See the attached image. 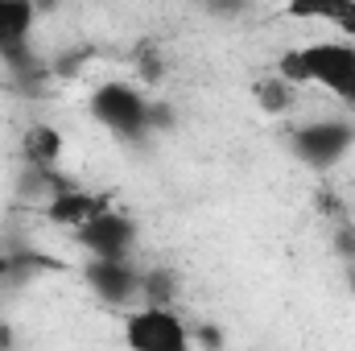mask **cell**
<instances>
[{
    "mask_svg": "<svg viewBox=\"0 0 355 351\" xmlns=\"http://www.w3.org/2000/svg\"><path fill=\"white\" fill-rule=\"evenodd\" d=\"M277 75H285L297 87H322L335 99L355 108V42L352 37H331V42H310L277 58Z\"/></svg>",
    "mask_w": 355,
    "mask_h": 351,
    "instance_id": "cell-1",
    "label": "cell"
},
{
    "mask_svg": "<svg viewBox=\"0 0 355 351\" xmlns=\"http://www.w3.org/2000/svg\"><path fill=\"white\" fill-rule=\"evenodd\" d=\"M87 108L91 116L120 141H141L153 128V103L132 83H103V87H95Z\"/></svg>",
    "mask_w": 355,
    "mask_h": 351,
    "instance_id": "cell-2",
    "label": "cell"
},
{
    "mask_svg": "<svg viewBox=\"0 0 355 351\" xmlns=\"http://www.w3.org/2000/svg\"><path fill=\"white\" fill-rule=\"evenodd\" d=\"M352 149H355V124H347V120H302L289 132V153L314 174L335 170Z\"/></svg>",
    "mask_w": 355,
    "mask_h": 351,
    "instance_id": "cell-3",
    "label": "cell"
},
{
    "mask_svg": "<svg viewBox=\"0 0 355 351\" xmlns=\"http://www.w3.org/2000/svg\"><path fill=\"white\" fill-rule=\"evenodd\" d=\"M124 343L132 351H186L194 343V331L178 314V306H149L141 302L124 318Z\"/></svg>",
    "mask_w": 355,
    "mask_h": 351,
    "instance_id": "cell-4",
    "label": "cell"
},
{
    "mask_svg": "<svg viewBox=\"0 0 355 351\" xmlns=\"http://www.w3.org/2000/svg\"><path fill=\"white\" fill-rule=\"evenodd\" d=\"M83 285L103 306H128L141 302V268L132 257H87L83 264Z\"/></svg>",
    "mask_w": 355,
    "mask_h": 351,
    "instance_id": "cell-5",
    "label": "cell"
},
{
    "mask_svg": "<svg viewBox=\"0 0 355 351\" xmlns=\"http://www.w3.org/2000/svg\"><path fill=\"white\" fill-rule=\"evenodd\" d=\"M71 236L87 257H132L137 248V223L116 207H103L87 223H79Z\"/></svg>",
    "mask_w": 355,
    "mask_h": 351,
    "instance_id": "cell-6",
    "label": "cell"
},
{
    "mask_svg": "<svg viewBox=\"0 0 355 351\" xmlns=\"http://www.w3.org/2000/svg\"><path fill=\"white\" fill-rule=\"evenodd\" d=\"M103 207H112V194H107V190H87V186L67 182V186H58V190L42 203V215H46L54 228L75 232L79 223H87L91 215H99Z\"/></svg>",
    "mask_w": 355,
    "mask_h": 351,
    "instance_id": "cell-7",
    "label": "cell"
},
{
    "mask_svg": "<svg viewBox=\"0 0 355 351\" xmlns=\"http://www.w3.org/2000/svg\"><path fill=\"white\" fill-rule=\"evenodd\" d=\"M33 21H37V0H0V58L8 62L29 58Z\"/></svg>",
    "mask_w": 355,
    "mask_h": 351,
    "instance_id": "cell-8",
    "label": "cell"
},
{
    "mask_svg": "<svg viewBox=\"0 0 355 351\" xmlns=\"http://www.w3.org/2000/svg\"><path fill=\"white\" fill-rule=\"evenodd\" d=\"M67 153V137L58 124L50 120H37L21 132V166H33V170H58Z\"/></svg>",
    "mask_w": 355,
    "mask_h": 351,
    "instance_id": "cell-9",
    "label": "cell"
},
{
    "mask_svg": "<svg viewBox=\"0 0 355 351\" xmlns=\"http://www.w3.org/2000/svg\"><path fill=\"white\" fill-rule=\"evenodd\" d=\"M285 17L335 25L343 37L355 42V0H285Z\"/></svg>",
    "mask_w": 355,
    "mask_h": 351,
    "instance_id": "cell-10",
    "label": "cell"
},
{
    "mask_svg": "<svg viewBox=\"0 0 355 351\" xmlns=\"http://www.w3.org/2000/svg\"><path fill=\"white\" fill-rule=\"evenodd\" d=\"M252 99H257V108L265 112V116H285L293 103H297V83H289L285 75H265V79H257L252 83Z\"/></svg>",
    "mask_w": 355,
    "mask_h": 351,
    "instance_id": "cell-11",
    "label": "cell"
},
{
    "mask_svg": "<svg viewBox=\"0 0 355 351\" xmlns=\"http://www.w3.org/2000/svg\"><path fill=\"white\" fill-rule=\"evenodd\" d=\"M141 302L149 306H178V273L166 264L141 268Z\"/></svg>",
    "mask_w": 355,
    "mask_h": 351,
    "instance_id": "cell-12",
    "label": "cell"
},
{
    "mask_svg": "<svg viewBox=\"0 0 355 351\" xmlns=\"http://www.w3.org/2000/svg\"><path fill=\"white\" fill-rule=\"evenodd\" d=\"M335 248H339V257H343V261H355V223H343V228H339Z\"/></svg>",
    "mask_w": 355,
    "mask_h": 351,
    "instance_id": "cell-13",
    "label": "cell"
},
{
    "mask_svg": "<svg viewBox=\"0 0 355 351\" xmlns=\"http://www.w3.org/2000/svg\"><path fill=\"white\" fill-rule=\"evenodd\" d=\"M347 285H352V293H355V261H347Z\"/></svg>",
    "mask_w": 355,
    "mask_h": 351,
    "instance_id": "cell-14",
    "label": "cell"
},
{
    "mask_svg": "<svg viewBox=\"0 0 355 351\" xmlns=\"http://www.w3.org/2000/svg\"><path fill=\"white\" fill-rule=\"evenodd\" d=\"M37 4H42V0H37Z\"/></svg>",
    "mask_w": 355,
    "mask_h": 351,
    "instance_id": "cell-15",
    "label": "cell"
}]
</instances>
